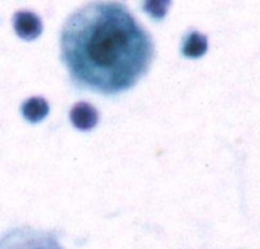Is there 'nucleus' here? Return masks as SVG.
I'll return each instance as SVG.
<instances>
[{
	"label": "nucleus",
	"mask_w": 260,
	"mask_h": 249,
	"mask_svg": "<svg viewBox=\"0 0 260 249\" xmlns=\"http://www.w3.org/2000/svg\"><path fill=\"white\" fill-rule=\"evenodd\" d=\"M152 56L149 33L120 3H88L62 26L61 58L81 88L125 91L148 72Z\"/></svg>",
	"instance_id": "1"
},
{
	"label": "nucleus",
	"mask_w": 260,
	"mask_h": 249,
	"mask_svg": "<svg viewBox=\"0 0 260 249\" xmlns=\"http://www.w3.org/2000/svg\"><path fill=\"white\" fill-rule=\"evenodd\" d=\"M0 249H61V246L53 233L20 227L3 234Z\"/></svg>",
	"instance_id": "2"
},
{
	"label": "nucleus",
	"mask_w": 260,
	"mask_h": 249,
	"mask_svg": "<svg viewBox=\"0 0 260 249\" xmlns=\"http://www.w3.org/2000/svg\"><path fill=\"white\" fill-rule=\"evenodd\" d=\"M14 29L20 38L30 41L40 37L43 30V24L37 14L30 11H18L14 15Z\"/></svg>",
	"instance_id": "3"
},
{
	"label": "nucleus",
	"mask_w": 260,
	"mask_h": 249,
	"mask_svg": "<svg viewBox=\"0 0 260 249\" xmlns=\"http://www.w3.org/2000/svg\"><path fill=\"white\" fill-rule=\"evenodd\" d=\"M98 119H99L98 110L87 102L76 103L70 111V120H72L73 126L81 131L93 129L98 125Z\"/></svg>",
	"instance_id": "4"
},
{
	"label": "nucleus",
	"mask_w": 260,
	"mask_h": 249,
	"mask_svg": "<svg viewBox=\"0 0 260 249\" xmlns=\"http://www.w3.org/2000/svg\"><path fill=\"white\" fill-rule=\"evenodd\" d=\"M47 113H49V103L44 97H40V96L27 99L21 105V114L30 123H37L43 120L47 116Z\"/></svg>",
	"instance_id": "5"
},
{
	"label": "nucleus",
	"mask_w": 260,
	"mask_h": 249,
	"mask_svg": "<svg viewBox=\"0 0 260 249\" xmlns=\"http://www.w3.org/2000/svg\"><path fill=\"white\" fill-rule=\"evenodd\" d=\"M209 41L207 37L200 32H190L183 44V55L187 58H200L207 52Z\"/></svg>",
	"instance_id": "6"
},
{
	"label": "nucleus",
	"mask_w": 260,
	"mask_h": 249,
	"mask_svg": "<svg viewBox=\"0 0 260 249\" xmlns=\"http://www.w3.org/2000/svg\"><path fill=\"white\" fill-rule=\"evenodd\" d=\"M169 6V2H146L145 9L155 18H161Z\"/></svg>",
	"instance_id": "7"
}]
</instances>
